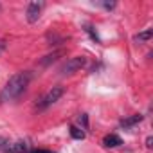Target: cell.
I'll list each match as a JSON object with an SVG mask.
<instances>
[{
    "instance_id": "1",
    "label": "cell",
    "mask_w": 153,
    "mask_h": 153,
    "mask_svg": "<svg viewBox=\"0 0 153 153\" xmlns=\"http://www.w3.org/2000/svg\"><path fill=\"white\" fill-rule=\"evenodd\" d=\"M33 78V74L29 70H22V72H16L13 74L9 81L6 83V87L0 92V103H7V101H15L16 97H20L25 88L29 87V81Z\"/></svg>"
},
{
    "instance_id": "2",
    "label": "cell",
    "mask_w": 153,
    "mask_h": 153,
    "mask_svg": "<svg viewBox=\"0 0 153 153\" xmlns=\"http://www.w3.org/2000/svg\"><path fill=\"white\" fill-rule=\"evenodd\" d=\"M63 87H52L40 101H38V110H45V108H49V106H52L61 96H63Z\"/></svg>"
},
{
    "instance_id": "3",
    "label": "cell",
    "mask_w": 153,
    "mask_h": 153,
    "mask_svg": "<svg viewBox=\"0 0 153 153\" xmlns=\"http://www.w3.org/2000/svg\"><path fill=\"white\" fill-rule=\"evenodd\" d=\"M85 65H87V58H85V56H74V58H68L67 63L61 67V74H63V76H70V74H74V72L81 70Z\"/></svg>"
},
{
    "instance_id": "4",
    "label": "cell",
    "mask_w": 153,
    "mask_h": 153,
    "mask_svg": "<svg viewBox=\"0 0 153 153\" xmlns=\"http://www.w3.org/2000/svg\"><path fill=\"white\" fill-rule=\"evenodd\" d=\"M42 9H43V4L42 2H31L27 6V11H25V16H27V22L29 24H34L40 20V15H42Z\"/></svg>"
},
{
    "instance_id": "5",
    "label": "cell",
    "mask_w": 153,
    "mask_h": 153,
    "mask_svg": "<svg viewBox=\"0 0 153 153\" xmlns=\"http://www.w3.org/2000/svg\"><path fill=\"white\" fill-rule=\"evenodd\" d=\"M4 151H7V153H27L29 151V144L25 140H16V142L7 144Z\"/></svg>"
},
{
    "instance_id": "6",
    "label": "cell",
    "mask_w": 153,
    "mask_h": 153,
    "mask_svg": "<svg viewBox=\"0 0 153 153\" xmlns=\"http://www.w3.org/2000/svg\"><path fill=\"white\" fill-rule=\"evenodd\" d=\"M103 144H105L106 148H117V146L123 144V139H121L119 135H115V133H110V135H106V137L103 139Z\"/></svg>"
},
{
    "instance_id": "7",
    "label": "cell",
    "mask_w": 153,
    "mask_h": 153,
    "mask_svg": "<svg viewBox=\"0 0 153 153\" xmlns=\"http://www.w3.org/2000/svg\"><path fill=\"white\" fill-rule=\"evenodd\" d=\"M142 119H144V115L137 114V115H131V117H126V119H123V121H121V126H123V128H131V126L139 124Z\"/></svg>"
},
{
    "instance_id": "8",
    "label": "cell",
    "mask_w": 153,
    "mask_h": 153,
    "mask_svg": "<svg viewBox=\"0 0 153 153\" xmlns=\"http://www.w3.org/2000/svg\"><path fill=\"white\" fill-rule=\"evenodd\" d=\"M151 36H153V31H151V29H146V31H142V33L135 34V36H133V40H135L137 43H144V42L151 40Z\"/></svg>"
},
{
    "instance_id": "9",
    "label": "cell",
    "mask_w": 153,
    "mask_h": 153,
    "mask_svg": "<svg viewBox=\"0 0 153 153\" xmlns=\"http://www.w3.org/2000/svg\"><path fill=\"white\" fill-rule=\"evenodd\" d=\"M70 137L81 140V139H85V131L81 128H78V126H70Z\"/></svg>"
},
{
    "instance_id": "10",
    "label": "cell",
    "mask_w": 153,
    "mask_h": 153,
    "mask_svg": "<svg viewBox=\"0 0 153 153\" xmlns=\"http://www.w3.org/2000/svg\"><path fill=\"white\" fill-rule=\"evenodd\" d=\"M59 54H61V52H59V51H56V52H52V54L45 56V59H42V65H47V63H51V61H56Z\"/></svg>"
},
{
    "instance_id": "11",
    "label": "cell",
    "mask_w": 153,
    "mask_h": 153,
    "mask_svg": "<svg viewBox=\"0 0 153 153\" xmlns=\"http://www.w3.org/2000/svg\"><path fill=\"white\" fill-rule=\"evenodd\" d=\"M79 124H83V130L88 128V117H87V114H81L79 115Z\"/></svg>"
},
{
    "instance_id": "12",
    "label": "cell",
    "mask_w": 153,
    "mask_h": 153,
    "mask_svg": "<svg viewBox=\"0 0 153 153\" xmlns=\"http://www.w3.org/2000/svg\"><path fill=\"white\" fill-rule=\"evenodd\" d=\"M9 144V140L6 139V137H0V151H2V149H6V146Z\"/></svg>"
},
{
    "instance_id": "13",
    "label": "cell",
    "mask_w": 153,
    "mask_h": 153,
    "mask_svg": "<svg viewBox=\"0 0 153 153\" xmlns=\"http://www.w3.org/2000/svg\"><path fill=\"white\" fill-rule=\"evenodd\" d=\"M101 6H103L105 9H108V11H110V9H114V7H115V2H103Z\"/></svg>"
},
{
    "instance_id": "14",
    "label": "cell",
    "mask_w": 153,
    "mask_h": 153,
    "mask_svg": "<svg viewBox=\"0 0 153 153\" xmlns=\"http://www.w3.org/2000/svg\"><path fill=\"white\" fill-rule=\"evenodd\" d=\"M146 146H148V148H151V146H153V139H151V137H148V139H146Z\"/></svg>"
},
{
    "instance_id": "15",
    "label": "cell",
    "mask_w": 153,
    "mask_h": 153,
    "mask_svg": "<svg viewBox=\"0 0 153 153\" xmlns=\"http://www.w3.org/2000/svg\"><path fill=\"white\" fill-rule=\"evenodd\" d=\"M34 153H51V151H34Z\"/></svg>"
}]
</instances>
